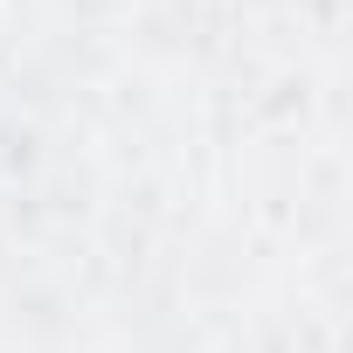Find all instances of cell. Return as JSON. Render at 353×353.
Returning a JSON list of instances; mask_svg holds the SVG:
<instances>
[]
</instances>
